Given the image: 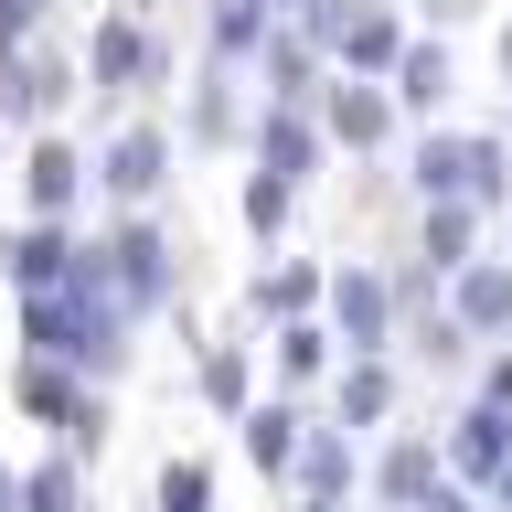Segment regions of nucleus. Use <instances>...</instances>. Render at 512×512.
Instances as JSON below:
<instances>
[{
  "label": "nucleus",
  "mask_w": 512,
  "mask_h": 512,
  "mask_svg": "<svg viewBox=\"0 0 512 512\" xmlns=\"http://www.w3.org/2000/svg\"><path fill=\"white\" fill-rule=\"evenodd\" d=\"M64 192H75V160H64V150H43V160H32V203H43V214H54Z\"/></svg>",
  "instance_id": "f257e3e1"
}]
</instances>
